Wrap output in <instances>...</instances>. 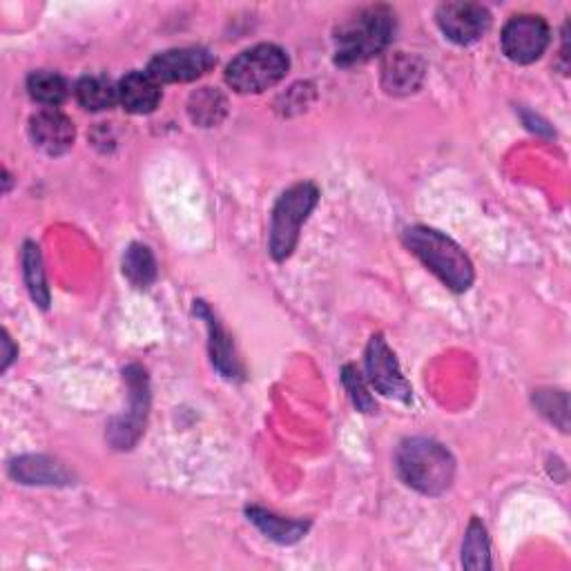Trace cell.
<instances>
[{
	"mask_svg": "<svg viewBox=\"0 0 571 571\" xmlns=\"http://www.w3.org/2000/svg\"><path fill=\"white\" fill-rule=\"evenodd\" d=\"M125 379L130 387V398H132V407L130 414L119 418L112 427H110V442L116 449H130L143 434L145 427V416H147V405H150V396H147V377L145 370L136 364L125 368Z\"/></svg>",
	"mask_w": 571,
	"mask_h": 571,
	"instance_id": "obj_10",
	"label": "cell"
},
{
	"mask_svg": "<svg viewBox=\"0 0 571 571\" xmlns=\"http://www.w3.org/2000/svg\"><path fill=\"white\" fill-rule=\"evenodd\" d=\"M394 34L396 14L389 8H366L335 30V63L341 68L366 63L389 48Z\"/></svg>",
	"mask_w": 571,
	"mask_h": 571,
	"instance_id": "obj_1",
	"label": "cell"
},
{
	"mask_svg": "<svg viewBox=\"0 0 571 571\" xmlns=\"http://www.w3.org/2000/svg\"><path fill=\"white\" fill-rule=\"evenodd\" d=\"M425 61L407 52H394L383 65V88L389 94H411L425 79Z\"/></svg>",
	"mask_w": 571,
	"mask_h": 571,
	"instance_id": "obj_13",
	"label": "cell"
},
{
	"mask_svg": "<svg viewBox=\"0 0 571 571\" xmlns=\"http://www.w3.org/2000/svg\"><path fill=\"white\" fill-rule=\"evenodd\" d=\"M10 476L21 485H70V471L45 456H23L12 460Z\"/></svg>",
	"mask_w": 571,
	"mask_h": 571,
	"instance_id": "obj_15",
	"label": "cell"
},
{
	"mask_svg": "<svg viewBox=\"0 0 571 571\" xmlns=\"http://www.w3.org/2000/svg\"><path fill=\"white\" fill-rule=\"evenodd\" d=\"M366 370L370 385L387 398L411 402V387L402 368L398 364L396 353L389 348L383 335H373L366 348Z\"/></svg>",
	"mask_w": 571,
	"mask_h": 571,
	"instance_id": "obj_6",
	"label": "cell"
},
{
	"mask_svg": "<svg viewBox=\"0 0 571 571\" xmlns=\"http://www.w3.org/2000/svg\"><path fill=\"white\" fill-rule=\"evenodd\" d=\"M290 68L288 54L273 45H255L235 57L226 68V83L239 94H259L277 85Z\"/></svg>",
	"mask_w": 571,
	"mask_h": 571,
	"instance_id": "obj_5",
	"label": "cell"
},
{
	"mask_svg": "<svg viewBox=\"0 0 571 571\" xmlns=\"http://www.w3.org/2000/svg\"><path fill=\"white\" fill-rule=\"evenodd\" d=\"M3 346H6V353H3V366H0V370H8L19 350L14 348V344H12V339H10L8 333H3Z\"/></svg>",
	"mask_w": 571,
	"mask_h": 571,
	"instance_id": "obj_24",
	"label": "cell"
},
{
	"mask_svg": "<svg viewBox=\"0 0 571 571\" xmlns=\"http://www.w3.org/2000/svg\"><path fill=\"white\" fill-rule=\"evenodd\" d=\"M30 136L39 150L50 156H59L72 147L77 132L74 123L63 112L48 108L30 119Z\"/></svg>",
	"mask_w": 571,
	"mask_h": 571,
	"instance_id": "obj_11",
	"label": "cell"
},
{
	"mask_svg": "<svg viewBox=\"0 0 571 571\" xmlns=\"http://www.w3.org/2000/svg\"><path fill=\"white\" fill-rule=\"evenodd\" d=\"M195 315H200L208 326L213 366L222 373V377L237 379L242 375V366H239V359H237L235 344H233L231 335L224 330V326L220 324L215 313L206 306V302H195Z\"/></svg>",
	"mask_w": 571,
	"mask_h": 571,
	"instance_id": "obj_12",
	"label": "cell"
},
{
	"mask_svg": "<svg viewBox=\"0 0 571 571\" xmlns=\"http://www.w3.org/2000/svg\"><path fill=\"white\" fill-rule=\"evenodd\" d=\"M549 41H551L549 26L540 17H531V14L513 17L504 26L500 37L502 52L507 54V59L520 65H529L538 61L549 48Z\"/></svg>",
	"mask_w": 571,
	"mask_h": 571,
	"instance_id": "obj_8",
	"label": "cell"
},
{
	"mask_svg": "<svg viewBox=\"0 0 571 571\" xmlns=\"http://www.w3.org/2000/svg\"><path fill=\"white\" fill-rule=\"evenodd\" d=\"M23 277H26V286H28L32 299L43 310H48L50 308V288H48V279H45L41 248L34 242H26V246H23Z\"/></svg>",
	"mask_w": 571,
	"mask_h": 571,
	"instance_id": "obj_18",
	"label": "cell"
},
{
	"mask_svg": "<svg viewBox=\"0 0 571 571\" xmlns=\"http://www.w3.org/2000/svg\"><path fill=\"white\" fill-rule=\"evenodd\" d=\"M442 34L458 45L478 43L491 28V14L478 3H445L436 12Z\"/></svg>",
	"mask_w": 571,
	"mask_h": 571,
	"instance_id": "obj_9",
	"label": "cell"
},
{
	"mask_svg": "<svg viewBox=\"0 0 571 571\" xmlns=\"http://www.w3.org/2000/svg\"><path fill=\"white\" fill-rule=\"evenodd\" d=\"M123 275L136 288H147L156 279V262L147 246L132 244L123 255Z\"/></svg>",
	"mask_w": 571,
	"mask_h": 571,
	"instance_id": "obj_21",
	"label": "cell"
},
{
	"mask_svg": "<svg viewBox=\"0 0 571 571\" xmlns=\"http://www.w3.org/2000/svg\"><path fill=\"white\" fill-rule=\"evenodd\" d=\"M341 379H344V387L348 389L350 400H353V405L357 407V411H361V414H373V411L377 409L375 400L370 398V394H368L366 387H364V379L359 377V373H357L353 366H344Z\"/></svg>",
	"mask_w": 571,
	"mask_h": 571,
	"instance_id": "obj_23",
	"label": "cell"
},
{
	"mask_svg": "<svg viewBox=\"0 0 571 571\" xmlns=\"http://www.w3.org/2000/svg\"><path fill=\"white\" fill-rule=\"evenodd\" d=\"M119 103L130 114H150L161 103V88L147 72H130L121 79Z\"/></svg>",
	"mask_w": 571,
	"mask_h": 571,
	"instance_id": "obj_14",
	"label": "cell"
},
{
	"mask_svg": "<svg viewBox=\"0 0 571 571\" xmlns=\"http://www.w3.org/2000/svg\"><path fill=\"white\" fill-rule=\"evenodd\" d=\"M398 471L402 480L420 493L440 496L453 482L456 460L440 442L414 438L398 451Z\"/></svg>",
	"mask_w": 571,
	"mask_h": 571,
	"instance_id": "obj_3",
	"label": "cell"
},
{
	"mask_svg": "<svg viewBox=\"0 0 571 571\" xmlns=\"http://www.w3.org/2000/svg\"><path fill=\"white\" fill-rule=\"evenodd\" d=\"M462 567L478 571V569H491V549H489V536L487 527L473 518L469 522L465 544H462Z\"/></svg>",
	"mask_w": 571,
	"mask_h": 571,
	"instance_id": "obj_22",
	"label": "cell"
},
{
	"mask_svg": "<svg viewBox=\"0 0 571 571\" xmlns=\"http://www.w3.org/2000/svg\"><path fill=\"white\" fill-rule=\"evenodd\" d=\"M77 101L90 112L110 110L119 101L116 88L105 77H83L77 83Z\"/></svg>",
	"mask_w": 571,
	"mask_h": 571,
	"instance_id": "obj_19",
	"label": "cell"
},
{
	"mask_svg": "<svg viewBox=\"0 0 571 571\" xmlns=\"http://www.w3.org/2000/svg\"><path fill=\"white\" fill-rule=\"evenodd\" d=\"M215 63V57L204 48H176L156 54L147 65V74L156 83H190L208 74Z\"/></svg>",
	"mask_w": 571,
	"mask_h": 571,
	"instance_id": "obj_7",
	"label": "cell"
},
{
	"mask_svg": "<svg viewBox=\"0 0 571 571\" xmlns=\"http://www.w3.org/2000/svg\"><path fill=\"white\" fill-rule=\"evenodd\" d=\"M28 92L30 96L48 108H57L68 99V81L50 70L32 72L28 79Z\"/></svg>",
	"mask_w": 571,
	"mask_h": 571,
	"instance_id": "obj_20",
	"label": "cell"
},
{
	"mask_svg": "<svg viewBox=\"0 0 571 571\" xmlns=\"http://www.w3.org/2000/svg\"><path fill=\"white\" fill-rule=\"evenodd\" d=\"M246 516L264 536H268L271 540H275L279 544H295L297 540H302L306 536V531L310 527V522H306V520L282 518V516H275L259 507H248Z\"/></svg>",
	"mask_w": 571,
	"mask_h": 571,
	"instance_id": "obj_16",
	"label": "cell"
},
{
	"mask_svg": "<svg viewBox=\"0 0 571 571\" xmlns=\"http://www.w3.org/2000/svg\"><path fill=\"white\" fill-rule=\"evenodd\" d=\"M187 114L200 128H215L228 114V101L217 88H202L190 94Z\"/></svg>",
	"mask_w": 571,
	"mask_h": 571,
	"instance_id": "obj_17",
	"label": "cell"
},
{
	"mask_svg": "<svg viewBox=\"0 0 571 571\" xmlns=\"http://www.w3.org/2000/svg\"><path fill=\"white\" fill-rule=\"evenodd\" d=\"M407 248L453 293L471 288L476 273L467 253L440 231L427 226H414L405 231Z\"/></svg>",
	"mask_w": 571,
	"mask_h": 571,
	"instance_id": "obj_2",
	"label": "cell"
},
{
	"mask_svg": "<svg viewBox=\"0 0 571 571\" xmlns=\"http://www.w3.org/2000/svg\"><path fill=\"white\" fill-rule=\"evenodd\" d=\"M319 202V190L310 181L290 185L277 200L271 220V255L275 262H284L293 255L302 226L308 222L310 213Z\"/></svg>",
	"mask_w": 571,
	"mask_h": 571,
	"instance_id": "obj_4",
	"label": "cell"
}]
</instances>
